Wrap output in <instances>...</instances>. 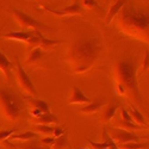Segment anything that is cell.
Returning a JSON list of instances; mask_svg holds the SVG:
<instances>
[{"label":"cell","mask_w":149,"mask_h":149,"mask_svg":"<svg viewBox=\"0 0 149 149\" xmlns=\"http://www.w3.org/2000/svg\"><path fill=\"white\" fill-rule=\"evenodd\" d=\"M117 28L127 36L148 42L149 38V15L148 11L135 5H124L116 16Z\"/></svg>","instance_id":"cell-1"},{"label":"cell","mask_w":149,"mask_h":149,"mask_svg":"<svg viewBox=\"0 0 149 149\" xmlns=\"http://www.w3.org/2000/svg\"><path fill=\"white\" fill-rule=\"evenodd\" d=\"M102 42L98 38L78 40L69 48L66 60L73 73H85L93 67L102 52Z\"/></svg>","instance_id":"cell-2"},{"label":"cell","mask_w":149,"mask_h":149,"mask_svg":"<svg viewBox=\"0 0 149 149\" xmlns=\"http://www.w3.org/2000/svg\"><path fill=\"white\" fill-rule=\"evenodd\" d=\"M137 62L132 58H120L115 66V78L117 84H120L127 95L136 104H142V95L137 82Z\"/></svg>","instance_id":"cell-3"},{"label":"cell","mask_w":149,"mask_h":149,"mask_svg":"<svg viewBox=\"0 0 149 149\" xmlns=\"http://www.w3.org/2000/svg\"><path fill=\"white\" fill-rule=\"evenodd\" d=\"M24 102L13 91L0 87V112L11 122L17 120L24 111Z\"/></svg>","instance_id":"cell-4"},{"label":"cell","mask_w":149,"mask_h":149,"mask_svg":"<svg viewBox=\"0 0 149 149\" xmlns=\"http://www.w3.org/2000/svg\"><path fill=\"white\" fill-rule=\"evenodd\" d=\"M12 15L16 18V20L18 22V24L23 28L24 31H26V29H33L35 31H40V32H47V31H50L52 28L45 25V24L38 22L37 19L32 18L31 16L26 15L25 12H23L20 10H17V8H12L11 10Z\"/></svg>","instance_id":"cell-5"},{"label":"cell","mask_w":149,"mask_h":149,"mask_svg":"<svg viewBox=\"0 0 149 149\" xmlns=\"http://www.w3.org/2000/svg\"><path fill=\"white\" fill-rule=\"evenodd\" d=\"M13 69H15L16 78H17V81H18V85H19L20 90L25 94H28V97L35 98V97L38 95V92H37L33 82L31 81L30 77L28 75V73L25 72V69L23 68V66H22V63L19 61L16 62V67Z\"/></svg>","instance_id":"cell-6"},{"label":"cell","mask_w":149,"mask_h":149,"mask_svg":"<svg viewBox=\"0 0 149 149\" xmlns=\"http://www.w3.org/2000/svg\"><path fill=\"white\" fill-rule=\"evenodd\" d=\"M109 136L116 144H122V143H128V142H139L142 136H139L132 131L123 130V129H115V128H109Z\"/></svg>","instance_id":"cell-7"},{"label":"cell","mask_w":149,"mask_h":149,"mask_svg":"<svg viewBox=\"0 0 149 149\" xmlns=\"http://www.w3.org/2000/svg\"><path fill=\"white\" fill-rule=\"evenodd\" d=\"M41 8L50 12V13L57 16V17H65V16H79V15H82L84 13V7L81 5V1H74L72 5L69 6H66L61 10H54V8H50L48 6H41Z\"/></svg>","instance_id":"cell-8"},{"label":"cell","mask_w":149,"mask_h":149,"mask_svg":"<svg viewBox=\"0 0 149 149\" xmlns=\"http://www.w3.org/2000/svg\"><path fill=\"white\" fill-rule=\"evenodd\" d=\"M5 147L11 148V149H49L44 146H42L40 142L36 141H26V142H20V143H11L8 140L3 142Z\"/></svg>","instance_id":"cell-9"},{"label":"cell","mask_w":149,"mask_h":149,"mask_svg":"<svg viewBox=\"0 0 149 149\" xmlns=\"http://www.w3.org/2000/svg\"><path fill=\"white\" fill-rule=\"evenodd\" d=\"M31 123L33 125H52V124H58L60 120L54 113L49 112V113H41L40 116L33 117L31 119Z\"/></svg>","instance_id":"cell-10"},{"label":"cell","mask_w":149,"mask_h":149,"mask_svg":"<svg viewBox=\"0 0 149 149\" xmlns=\"http://www.w3.org/2000/svg\"><path fill=\"white\" fill-rule=\"evenodd\" d=\"M106 104L107 103H106V100L104 98H98L97 100H93V102H91L90 104H87L86 106L81 107L79 110V112L82 113V115H92V113L98 112V111L100 110L103 106H105Z\"/></svg>","instance_id":"cell-11"},{"label":"cell","mask_w":149,"mask_h":149,"mask_svg":"<svg viewBox=\"0 0 149 149\" xmlns=\"http://www.w3.org/2000/svg\"><path fill=\"white\" fill-rule=\"evenodd\" d=\"M91 102H92V99L86 95L82 92V90H80L78 86H74L72 95L68 100L69 104H90Z\"/></svg>","instance_id":"cell-12"},{"label":"cell","mask_w":149,"mask_h":149,"mask_svg":"<svg viewBox=\"0 0 149 149\" xmlns=\"http://www.w3.org/2000/svg\"><path fill=\"white\" fill-rule=\"evenodd\" d=\"M35 35V31H12V32H7L4 33L3 37L7 40H13V41H19V42H25L28 43V41Z\"/></svg>","instance_id":"cell-13"},{"label":"cell","mask_w":149,"mask_h":149,"mask_svg":"<svg viewBox=\"0 0 149 149\" xmlns=\"http://www.w3.org/2000/svg\"><path fill=\"white\" fill-rule=\"evenodd\" d=\"M13 68H15L13 62H12L11 60H8V57L1 50H0V70L4 73V75L6 77L7 80L11 79Z\"/></svg>","instance_id":"cell-14"},{"label":"cell","mask_w":149,"mask_h":149,"mask_svg":"<svg viewBox=\"0 0 149 149\" xmlns=\"http://www.w3.org/2000/svg\"><path fill=\"white\" fill-rule=\"evenodd\" d=\"M118 109H119V104H117V103H109V104H106V107L104 109L102 118H100L102 123L109 124V122H111L113 119V117H115V115H116Z\"/></svg>","instance_id":"cell-15"},{"label":"cell","mask_w":149,"mask_h":149,"mask_svg":"<svg viewBox=\"0 0 149 149\" xmlns=\"http://www.w3.org/2000/svg\"><path fill=\"white\" fill-rule=\"evenodd\" d=\"M25 100L32 106V109L40 111L41 113H49L50 110H49V105L42 100V99H36V98H32V97H25Z\"/></svg>","instance_id":"cell-16"},{"label":"cell","mask_w":149,"mask_h":149,"mask_svg":"<svg viewBox=\"0 0 149 149\" xmlns=\"http://www.w3.org/2000/svg\"><path fill=\"white\" fill-rule=\"evenodd\" d=\"M127 111H128V113L130 115V117L132 118L134 123L139 124V125H142V127H146V128H148V123H147L146 118L143 117V115L140 112V111H139L135 107V105L130 104V106H129V109H128Z\"/></svg>","instance_id":"cell-17"},{"label":"cell","mask_w":149,"mask_h":149,"mask_svg":"<svg viewBox=\"0 0 149 149\" xmlns=\"http://www.w3.org/2000/svg\"><path fill=\"white\" fill-rule=\"evenodd\" d=\"M36 33H37V36H38V38H40V47L43 49L44 52L49 50L50 48H53V47H55V45H57V44H60V43H63V41L47 38V37H45L42 32H40V31H36Z\"/></svg>","instance_id":"cell-18"},{"label":"cell","mask_w":149,"mask_h":149,"mask_svg":"<svg viewBox=\"0 0 149 149\" xmlns=\"http://www.w3.org/2000/svg\"><path fill=\"white\" fill-rule=\"evenodd\" d=\"M44 54H45V52L43 50L41 47H37V48L31 49L29 55H28V58H26V63L28 65H35V63H37V62H40L43 58Z\"/></svg>","instance_id":"cell-19"},{"label":"cell","mask_w":149,"mask_h":149,"mask_svg":"<svg viewBox=\"0 0 149 149\" xmlns=\"http://www.w3.org/2000/svg\"><path fill=\"white\" fill-rule=\"evenodd\" d=\"M125 3L127 1H124V0H119V1H116V3H113L112 5H111V7H110V10L107 12V15H106V18H105V23L106 24H109L111 20H112L117 16V13L120 11V8L125 5Z\"/></svg>","instance_id":"cell-20"},{"label":"cell","mask_w":149,"mask_h":149,"mask_svg":"<svg viewBox=\"0 0 149 149\" xmlns=\"http://www.w3.org/2000/svg\"><path fill=\"white\" fill-rule=\"evenodd\" d=\"M38 134H36L33 131H25V132H20V134H13L12 136H10L8 141H15V140H18V141H22V142H26V141H32L33 139H36Z\"/></svg>","instance_id":"cell-21"},{"label":"cell","mask_w":149,"mask_h":149,"mask_svg":"<svg viewBox=\"0 0 149 149\" xmlns=\"http://www.w3.org/2000/svg\"><path fill=\"white\" fill-rule=\"evenodd\" d=\"M116 125L118 127V129H123V130H128V131H132V130H146L148 128L139 125V124H135V123H128V122H124L122 119H118L116 122Z\"/></svg>","instance_id":"cell-22"},{"label":"cell","mask_w":149,"mask_h":149,"mask_svg":"<svg viewBox=\"0 0 149 149\" xmlns=\"http://www.w3.org/2000/svg\"><path fill=\"white\" fill-rule=\"evenodd\" d=\"M118 149H148V142H128L117 144Z\"/></svg>","instance_id":"cell-23"},{"label":"cell","mask_w":149,"mask_h":149,"mask_svg":"<svg viewBox=\"0 0 149 149\" xmlns=\"http://www.w3.org/2000/svg\"><path fill=\"white\" fill-rule=\"evenodd\" d=\"M33 132L38 135L52 136L54 132V127L52 125H33Z\"/></svg>","instance_id":"cell-24"},{"label":"cell","mask_w":149,"mask_h":149,"mask_svg":"<svg viewBox=\"0 0 149 149\" xmlns=\"http://www.w3.org/2000/svg\"><path fill=\"white\" fill-rule=\"evenodd\" d=\"M66 146H69L68 137H67V135H62L60 137L55 139V143H54L53 148L54 149H65Z\"/></svg>","instance_id":"cell-25"},{"label":"cell","mask_w":149,"mask_h":149,"mask_svg":"<svg viewBox=\"0 0 149 149\" xmlns=\"http://www.w3.org/2000/svg\"><path fill=\"white\" fill-rule=\"evenodd\" d=\"M81 5H82V7L85 6V7H88V8H95L98 11H103L102 7L99 6V3L95 1V0H82Z\"/></svg>","instance_id":"cell-26"},{"label":"cell","mask_w":149,"mask_h":149,"mask_svg":"<svg viewBox=\"0 0 149 149\" xmlns=\"http://www.w3.org/2000/svg\"><path fill=\"white\" fill-rule=\"evenodd\" d=\"M17 129H11V130H4L0 131V142H4L6 140L10 139V136H12L13 134H16Z\"/></svg>","instance_id":"cell-27"},{"label":"cell","mask_w":149,"mask_h":149,"mask_svg":"<svg viewBox=\"0 0 149 149\" xmlns=\"http://www.w3.org/2000/svg\"><path fill=\"white\" fill-rule=\"evenodd\" d=\"M40 143H41L42 146L47 147V148H50V147L54 146V143H55V137H53V136H47V137H43V139L40 141Z\"/></svg>","instance_id":"cell-28"},{"label":"cell","mask_w":149,"mask_h":149,"mask_svg":"<svg viewBox=\"0 0 149 149\" xmlns=\"http://www.w3.org/2000/svg\"><path fill=\"white\" fill-rule=\"evenodd\" d=\"M120 119L124 120V122H128V123H134L132 118L130 117V115L128 113V111L124 109V107H120ZM136 124V123H135Z\"/></svg>","instance_id":"cell-29"},{"label":"cell","mask_w":149,"mask_h":149,"mask_svg":"<svg viewBox=\"0 0 149 149\" xmlns=\"http://www.w3.org/2000/svg\"><path fill=\"white\" fill-rule=\"evenodd\" d=\"M148 68H149V53H148V50H147V52H146V54H144V57H143V62H142L141 72H142V73H144V72H147V70H148Z\"/></svg>","instance_id":"cell-30"},{"label":"cell","mask_w":149,"mask_h":149,"mask_svg":"<svg viewBox=\"0 0 149 149\" xmlns=\"http://www.w3.org/2000/svg\"><path fill=\"white\" fill-rule=\"evenodd\" d=\"M65 135V128L63 127H54V132H53V137L57 139L60 136Z\"/></svg>","instance_id":"cell-31"},{"label":"cell","mask_w":149,"mask_h":149,"mask_svg":"<svg viewBox=\"0 0 149 149\" xmlns=\"http://www.w3.org/2000/svg\"><path fill=\"white\" fill-rule=\"evenodd\" d=\"M69 149H72V148H69Z\"/></svg>","instance_id":"cell-32"}]
</instances>
